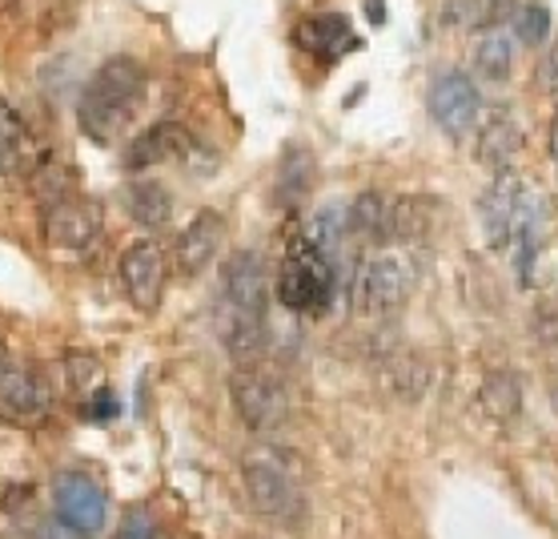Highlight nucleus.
I'll return each mask as SVG.
<instances>
[{
  "instance_id": "22",
  "label": "nucleus",
  "mask_w": 558,
  "mask_h": 539,
  "mask_svg": "<svg viewBox=\"0 0 558 539\" xmlns=\"http://www.w3.org/2000/svg\"><path fill=\"white\" fill-rule=\"evenodd\" d=\"M305 238L322 250L326 257H333L338 262V254H342V245L350 242V206H322L314 214V221L305 226Z\"/></svg>"
},
{
  "instance_id": "13",
  "label": "nucleus",
  "mask_w": 558,
  "mask_h": 539,
  "mask_svg": "<svg viewBox=\"0 0 558 539\" xmlns=\"http://www.w3.org/2000/svg\"><path fill=\"white\" fill-rule=\"evenodd\" d=\"M52 407V386L45 374L33 367H0V411L21 419V423H37Z\"/></svg>"
},
{
  "instance_id": "12",
  "label": "nucleus",
  "mask_w": 558,
  "mask_h": 539,
  "mask_svg": "<svg viewBox=\"0 0 558 539\" xmlns=\"http://www.w3.org/2000/svg\"><path fill=\"white\" fill-rule=\"evenodd\" d=\"M293 45L310 52L314 61L333 64V61H342L345 52H354L362 40H357L354 25H350L342 13H314V16H305V21H298Z\"/></svg>"
},
{
  "instance_id": "8",
  "label": "nucleus",
  "mask_w": 558,
  "mask_h": 539,
  "mask_svg": "<svg viewBox=\"0 0 558 539\" xmlns=\"http://www.w3.org/2000/svg\"><path fill=\"white\" fill-rule=\"evenodd\" d=\"M221 302L226 314L238 319H266L269 310V270L257 250H238L221 266Z\"/></svg>"
},
{
  "instance_id": "24",
  "label": "nucleus",
  "mask_w": 558,
  "mask_h": 539,
  "mask_svg": "<svg viewBox=\"0 0 558 539\" xmlns=\"http://www.w3.org/2000/svg\"><path fill=\"white\" fill-rule=\"evenodd\" d=\"M386 379H390V391L398 398H414L426 395V386H430V362L422 359V355H398V359L386 362Z\"/></svg>"
},
{
  "instance_id": "23",
  "label": "nucleus",
  "mask_w": 558,
  "mask_h": 539,
  "mask_svg": "<svg viewBox=\"0 0 558 539\" xmlns=\"http://www.w3.org/2000/svg\"><path fill=\"white\" fill-rule=\"evenodd\" d=\"M478 398H483L486 415H490L495 423H507V419H514L522 407V383L510 371H495V374H486L483 395Z\"/></svg>"
},
{
  "instance_id": "9",
  "label": "nucleus",
  "mask_w": 558,
  "mask_h": 539,
  "mask_svg": "<svg viewBox=\"0 0 558 539\" xmlns=\"http://www.w3.org/2000/svg\"><path fill=\"white\" fill-rule=\"evenodd\" d=\"M121 286H125V298L141 314H153L166 298V283H169V254L161 242L153 238H141L121 254Z\"/></svg>"
},
{
  "instance_id": "31",
  "label": "nucleus",
  "mask_w": 558,
  "mask_h": 539,
  "mask_svg": "<svg viewBox=\"0 0 558 539\" xmlns=\"http://www.w3.org/2000/svg\"><path fill=\"white\" fill-rule=\"evenodd\" d=\"M534 331H538V343H543V347H558V314L555 310H543L538 322H534Z\"/></svg>"
},
{
  "instance_id": "15",
  "label": "nucleus",
  "mask_w": 558,
  "mask_h": 539,
  "mask_svg": "<svg viewBox=\"0 0 558 539\" xmlns=\"http://www.w3.org/2000/svg\"><path fill=\"white\" fill-rule=\"evenodd\" d=\"M221 238H226V218L217 209H197L193 221L178 233V245H173V262L185 278H197L209 262L221 250Z\"/></svg>"
},
{
  "instance_id": "33",
  "label": "nucleus",
  "mask_w": 558,
  "mask_h": 539,
  "mask_svg": "<svg viewBox=\"0 0 558 539\" xmlns=\"http://www.w3.org/2000/svg\"><path fill=\"white\" fill-rule=\"evenodd\" d=\"M550 157H555V166H558V113H555V121H550Z\"/></svg>"
},
{
  "instance_id": "1",
  "label": "nucleus",
  "mask_w": 558,
  "mask_h": 539,
  "mask_svg": "<svg viewBox=\"0 0 558 539\" xmlns=\"http://www.w3.org/2000/svg\"><path fill=\"white\" fill-rule=\"evenodd\" d=\"M145 93H149L145 64L137 57L117 52V57L97 64L85 81V89L76 97V125L89 142L113 145L133 125V117L141 113Z\"/></svg>"
},
{
  "instance_id": "26",
  "label": "nucleus",
  "mask_w": 558,
  "mask_h": 539,
  "mask_svg": "<svg viewBox=\"0 0 558 539\" xmlns=\"http://www.w3.org/2000/svg\"><path fill=\"white\" fill-rule=\"evenodd\" d=\"M498 21V0H450L442 13L446 28H490Z\"/></svg>"
},
{
  "instance_id": "20",
  "label": "nucleus",
  "mask_w": 558,
  "mask_h": 539,
  "mask_svg": "<svg viewBox=\"0 0 558 539\" xmlns=\"http://www.w3.org/2000/svg\"><path fill=\"white\" fill-rule=\"evenodd\" d=\"M470 64H474V73L490 85H502V81L514 77V37H510L507 28H483V37L474 40V49H470Z\"/></svg>"
},
{
  "instance_id": "5",
  "label": "nucleus",
  "mask_w": 558,
  "mask_h": 539,
  "mask_svg": "<svg viewBox=\"0 0 558 539\" xmlns=\"http://www.w3.org/2000/svg\"><path fill=\"white\" fill-rule=\"evenodd\" d=\"M40 230H45V242H49L52 254H64V257L89 254L105 233L101 202L76 197V193H57L49 206H45Z\"/></svg>"
},
{
  "instance_id": "17",
  "label": "nucleus",
  "mask_w": 558,
  "mask_h": 539,
  "mask_svg": "<svg viewBox=\"0 0 558 539\" xmlns=\"http://www.w3.org/2000/svg\"><path fill=\"white\" fill-rule=\"evenodd\" d=\"M522 121L510 109H495L486 113L483 129H478V145H474V157L483 161L490 173H502V169L514 166V157L522 154Z\"/></svg>"
},
{
  "instance_id": "7",
  "label": "nucleus",
  "mask_w": 558,
  "mask_h": 539,
  "mask_svg": "<svg viewBox=\"0 0 558 539\" xmlns=\"http://www.w3.org/2000/svg\"><path fill=\"white\" fill-rule=\"evenodd\" d=\"M49 495H52L57 519H61L69 531H76V536H97L105 527L109 503H105L101 483L93 476H85V471H57Z\"/></svg>"
},
{
  "instance_id": "34",
  "label": "nucleus",
  "mask_w": 558,
  "mask_h": 539,
  "mask_svg": "<svg viewBox=\"0 0 558 539\" xmlns=\"http://www.w3.org/2000/svg\"><path fill=\"white\" fill-rule=\"evenodd\" d=\"M555 403H558V367H555Z\"/></svg>"
},
{
  "instance_id": "25",
  "label": "nucleus",
  "mask_w": 558,
  "mask_h": 539,
  "mask_svg": "<svg viewBox=\"0 0 558 539\" xmlns=\"http://www.w3.org/2000/svg\"><path fill=\"white\" fill-rule=\"evenodd\" d=\"M25 145H28L25 117L16 113L9 97H0V173H9V169L21 166V157H25Z\"/></svg>"
},
{
  "instance_id": "2",
  "label": "nucleus",
  "mask_w": 558,
  "mask_h": 539,
  "mask_svg": "<svg viewBox=\"0 0 558 539\" xmlns=\"http://www.w3.org/2000/svg\"><path fill=\"white\" fill-rule=\"evenodd\" d=\"M338 262L326 257L305 233H298L281 257L278 270V302L293 314H322L333 302Z\"/></svg>"
},
{
  "instance_id": "27",
  "label": "nucleus",
  "mask_w": 558,
  "mask_h": 539,
  "mask_svg": "<svg viewBox=\"0 0 558 539\" xmlns=\"http://www.w3.org/2000/svg\"><path fill=\"white\" fill-rule=\"evenodd\" d=\"M510 33H514L519 45L538 49V45L550 40V13H546L543 4H519L514 16H510Z\"/></svg>"
},
{
  "instance_id": "4",
  "label": "nucleus",
  "mask_w": 558,
  "mask_h": 539,
  "mask_svg": "<svg viewBox=\"0 0 558 539\" xmlns=\"http://www.w3.org/2000/svg\"><path fill=\"white\" fill-rule=\"evenodd\" d=\"M414 286H418V262L407 250H378L357 270L354 302L362 314H390L414 295Z\"/></svg>"
},
{
  "instance_id": "18",
  "label": "nucleus",
  "mask_w": 558,
  "mask_h": 539,
  "mask_svg": "<svg viewBox=\"0 0 558 539\" xmlns=\"http://www.w3.org/2000/svg\"><path fill=\"white\" fill-rule=\"evenodd\" d=\"M350 238L369 245H390L393 242V197L378 190L357 193L350 202Z\"/></svg>"
},
{
  "instance_id": "32",
  "label": "nucleus",
  "mask_w": 558,
  "mask_h": 539,
  "mask_svg": "<svg viewBox=\"0 0 558 539\" xmlns=\"http://www.w3.org/2000/svg\"><path fill=\"white\" fill-rule=\"evenodd\" d=\"M93 403L85 407V415L89 419H113L117 415V403H113V391H101V395H89Z\"/></svg>"
},
{
  "instance_id": "14",
  "label": "nucleus",
  "mask_w": 558,
  "mask_h": 539,
  "mask_svg": "<svg viewBox=\"0 0 558 539\" xmlns=\"http://www.w3.org/2000/svg\"><path fill=\"white\" fill-rule=\"evenodd\" d=\"M522 190H526V181H522L514 169H502V173H495V181L486 185L483 202H478L483 233L495 250H507L510 226H514V214H519V202H522Z\"/></svg>"
},
{
  "instance_id": "11",
  "label": "nucleus",
  "mask_w": 558,
  "mask_h": 539,
  "mask_svg": "<svg viewBox=\"0 0 558 539\" xmlns=\"http://www.w3.org/2000/svg\"><path fill=\"white\" fill-rule=\"evenodd\" d=\"M193 145H197V137H193L181 121H153L149 129H141L137 137L125 145L121 166H125L129 173H145V169H157V166H166V161L190 157Z\"/></svg>"
},
{
  "instance_id": "30",
  "label": "nucleus",
  "mask_w": 558,
  "mask_h": 539,
  "mask_svg": "<svg viewBox=\"0 0 558 539\" xmlns=\"http://www.w3.org/2000/svg\"><path fill=\"white\" fill-rule=\"evenodd\" d=\"M538 81H543L546 93H555V97H558V40L546 49L543 64H538Z\"/></svg>"
},
{
  "instance_id": "6",
  "label": "nucleus",
  "mask_w": 558,
  "mask_h": 539,
  "mask_svg": "<svg viewBox=\"0 0 558 539\" xmlns=\"http://www.w3.org/2000/svg\"><path fill=\"white\" fill-rule=\"evenodd\" d=\"M229 395H233V411L254 435H269L286 423L290 415V395L281 386L278 374L262 371V367H242L229 374Z\"/></svg>"
},
{
  "instance_id": "35",
  "label": "nucleus",
  "mask_w": 558,
  "mask_h": 539,
  "mask_svg": "<svg viewBox=\"0 0 558 539\" xmlns=\"http://www.w3.org/2000/svg\"><path fill=\"white\" fill-rule=\"evenodd\" d=\"M0 367H4V347H0Z\"/></svg>"
},
{
  "instance_id": "10",
  "label": "nucleus",
  "mask_w": 558,
  "mask_h": 539,
  "mask_svg": "<svg viewBox=\"0 0 558 539\" xmlns=\"http://www.w3.org/2000/svg\"><path fill=\"white\" fill-rule=\"evenodd\" d=\"M426 105H430L434 125L442 129L446 137H462V133H470V129L478 125V113H483L478 85H474L462 69H442V73L430 81Z\"/></svg>"
},
{
  "instance_id": "3",
  "label": "nucleus",
  "mask_w": 558,
  "mask_h": 539,
  "mask_svg": "<svg viewBox=\"0 0 558 539\" xmlns=\"http://www.w3.org/2000/svg\"><path fill=\"white\" fill-rule=\"evenodd\" d=\"M242 479H245V495H250V507H254L262 519H274V524H302L305 515V495L298 476L290 471V463L281 459L278 451L257 447L242 459Z\"/></svg>"
},
{
  "instance_id": "19",
  "label": "nucleus",
  "mask_w": 558,
  "mask_h": 539,
  "mask_svg": "<svg viewBox=\"0 0 558 539\" xmlns=\"http://www.w3.org/2000/svg\"><path fill=\"white\" fill-rule=\"evenodd\" d=\"M314 178H317V166H314V154L305 149V145H290L286 154H281V166H278V178H274V202L281 209H298L314 193Z\"/></svg>"
},
{
  "instance_id": "28",
  "label": "nucleus",
  "mask_w": 558,
  "mask_h": 539,
  "mask_svg": "<svg viewBox=\"0 0 558 539\" xmlns=\"http://www.w3.org/2000/svg\"><path fill=\"white\" fill-rule=\"evenodd\" d=\"M64 371H69V386H73L76 395H89L93 383H97V359H89V355H69L64 359Z\"/></svg>"
},
{
  "instance_id": "29",
  "label": "nucleus",
  "mask_w": 558,
  "mask_h": 539,
  "mask_svg": "<svg viewBox=\"0 0 558 539\" xmlns=\"http://www.w3.org/2000/svg\"><path fill=\"white\" fill-rule=\"evenodd\" d=\"M117 539H157V527H153L149 512H145V507H133V512L125 515L121 531H117Z\"/></svg>"
},
{
  "instance_id": "21",
  "label": "nucleus",
  "mask_w": 558,
  "mask_h": 539,
  "mask_svg": "<svg viewBox=\"0 0 558 539\" xmlns=\"http://www.w3.org/2000/svg\"><path fill=\"white\" fill-rule=\"evenodd\" d=\"M125 209L137 226L161 230V226H169V218H173V193H169V185H161V181H153V178L129 181Z\"/></svg>"
},
{
  "instance_id": "16",
  "label": "nucleus",
  "mask_w": 558,
  "mask_h": 539,
  "mask_svg": "<svg viewBox=\"0 0 558 539\" xmlns=\"http://www.w3.org/2000/svg\"><path fill=\"white\" fill-rule=\"evenodd\" d=\"M543 197L526 185L519 202V214H514V226H510V250H514V274H519L522 286L534 283V262H538V245H543Z\"/></svg>"
}]
</instances>
